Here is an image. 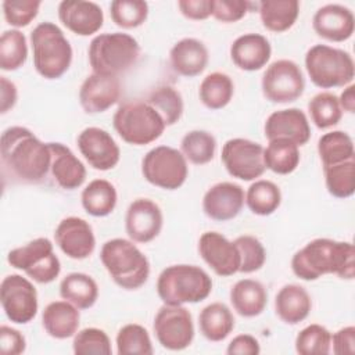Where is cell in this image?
Instances as JSON below:
<instances>
[{"label":"cell","mask_w":355,"mask_h":355,"mask_svg":"<svg viewBox=\"0 0 355 355\" xmlns=\"http://www.w3.org/2000/svg\"><path fill=\"white\" fill-rule=\"evenodd\" d=\"M214 0H179L178 7L183 17L193 21H202L212 15Z\"/></svg>","instance_id":"obj_51"},{"label":"cell","mask_w":355,"mask_h":355,"mask_svg":"<svg viewBox=\"0 0 355 355\" xmlns=\"http://www.w3.org/2000/svg\"><path fill=\"white\" fill-rule=\"evenodd\" d=\"M208 49L194 37L180 39L169 51L172 69L186 78H194L204 72L208 64Z\"/></svg>","instance_id":"obj_26"},{"label":"cell","mask_w":355,"mask_h":355,"mask_svg":"<svg viewBox=\"0 0 355 355\" xmlns=\"http://www.w3.org/2000/svg\"><path fill=\"white\" fill-rule=\"evenodd\" d=\"M33 67L44 79H58L71 67L72 47L54 22H42L31 32Z\"/></svg>","instance_id":"obj_5"},{"label":"cell","mask_w":355,"mask_h":355,"mask_svg":"<svg viewBox=\"0 0 355 355\" xmlns=\"http://www.w3.org/2000/svg\"><path fill=\"white\" fill-rule=\"evenodd\" d=\"M110 14L116 26L133 29L146 22L148 4L143 0H114L110 4Z\"/></svg>","instance_id":"obj_44"},{"label":"cell","mask_w":355,"mask_h":355,"mask_svg":"<svg viewBox=\"0 0 355 355\" xmlns=\"http://www.w3.org/2000/svg\"><path fill=\"white\" fill-rule=\"evenodd\" d=\"M272 55L269 40L259 33H244L230 46L233 64L243 71H258L263 68Z\"/></svg>","instance_id":"obj_25"},{"label":"cell","mask_w":355,"mask_h":355,"mask_svg":"<svg viewBox=\"0 0 355 355\" xmlns=\"http://www.w3.org/2000/svg\"><path fill=\"white\" fill-rule=\"evenodd\" d=\"M76 144L86 162L97 171H110L115 168L121 158V150L114 137L104 129L89 126L83 129Z\"/></svg>","instance_id":"obj_15"},{"label":"cell","mask_w":355,"mask_h":355,"mask_svg":"<svg viewBox=\"0 0 355 355\" xmlns=\"http://www.w3.org/2000/svg\"><path fill=\"white\" fill-rule=\"evenodd\" d=\"M25 348L26 341L19 330L7 324L0 326V351L3 355H19Z\"/></svg>","instance_id":"obj_50"},{"label":"cell","mask_w":355,"mask_h":355,"mask_svg":"<svg viewBox=\"0 0 355 355\" xmlns=\"http://www.w3.org/2000/svg\"><path fill=\"white\" fill-rule=\"evenodd\" d=\"M252 3L245 0H214L212 17L225 24H233L244 18Z\"/></svg>","instance_id":"obj_49"},{"label":"cell","mask_w":355,"mask_h":355,"mask_svg":"<svg viewBox=\"0 0 355 355\" xmlns=\"http://www.w3.org/2000/svg\"><path fill=\"white\" fill-rule=\"evenodd\" d=\"M146 101L161 115L166 126L175 125L183 115L184 104L182 94L169 85L154 89Z\"/></svg>","instance_id":"obj_38"},{"label":"cell","mask_w":355,"mask_h":355,"mask_svg":"<svg viewBox=\"0 0 355 355\" xmlns=\"http://www.w3.org/2000/svg\"><path fill=\"white\" fill-rule=\"evenodd\" d=\"M312 309V300L305 287L300 284L283 286L275 297V312L287 324H298L305 320Z\"/></svg>","instance_id":"obj_28"},{"label":"cell","mask_w":355,"mask_h":355,"mask_svg":"<svg viewBox=\"0 0 355 355\" xmlns=\"http://www.w3.org/2000/svg\"><path fill=\"white\" fill-rule=\"evenodd\" d=\"M28 58V43L25 35L18 29L4 31L0 37V68L17 71Z\"/></svg>","instance_id":"obj_41"},{"label":"cell","mask_w":355,"mask_h":355,"mask_svg":"<svg viewBox=\"0 0 355 355\" xmlns=\"http://www.w3.org/2000/svg\"><path fill=\"white\" fill-rule=\"evenodd\" d=\"M116 352L119 355H151L153 344L146 327L129 323L119 329L116 334Z\"/></svg>","instance_id":"obj_43"},{"label":"cell","mask_w":355,"mask_h":355,"mask_svg":"<svg viewBox=\"0 0 355 355\" xmlns=\"http://www.w3.org/2000/svg\"><path fill=\"white\" fill-rule=\"evenodd\" d=\"M72 351L76 355H89V354H100V355H111V341L107 333L97 327H86L73 336Z\"/></svg>","instance_id":"obj_46"},{"label":"cell","mask_w":355,"mask_h":355,"mask_svg":"<svg viewBox=\"0 0 355 355\" xmlns=\"http://www.w3.org/2000/svg\"><path fill=\"white\" fill-rule=\"evenodd\" d=\"M40 6L42 1L39 0H4L1 8L8 25L24 28L36 18Z\"/></svg>","instance_id":"obj_48"},{"label":"cell","mask_w":355,"mask_h":355,"mask_svg":"<svg viewBox=\"0 0 355 355\" xmlns=\"http://www.w3.org/2000/svg\"><path fill=\"white\" fill-rule=\"evenodd\" d=\"M230 302L233 309L243 318H255L261 315L268 304L265 286L254 279H241L230 288Z\"/></svg>","instance_id":"obj_29"},{"label":"cell","mask_w":355,"mask_h":355,"mask_svg":"<svg viewBox=\"0 0 355 355\" xmlns=\"http://www.w3.org/2000/svg\"><path fill=\"white\" fill-rule=\"evenodd\" d=\"M153 329L158 343L169 351L186 349L194 338L193 318L183 305L164 304L155 313Z\"/></svg>","instance_id":"obj_12"},{"label":"cell","mask_w":355,"mask_h":355,"mask_svg":"<svg viewBox=\"0 0 355 355\" xmlns=\"http://www.w3.org/2000/svg\"><path fill=\"white\" fill-rule=\"evenodd\" d=\"M112 125L118 136L132 146H146L155 141L166 128L161 115L143 100L121 104L114 114Z\"/></svg>","instance_id":"obj_7"},{"label":"cell","mask_w":355,"mask_h":355,"mask_svg":"<svg viewBox=\"0 0 355 355\" xmlns=\"http://www.w3.org/2000/svg\"><path fill=\"white\" fill-rule=\"evenodd\" d=\"M293 273L306 282L324 275L352 280L355 276V250L349 241L315 239L291 258Z\"/></svg>","instance_id":"obj_2"},{"label":"cell","mask_w":355,"mask_h":355,"mask_svg":"<svg viewBox=\"0 0 355 355\" xmlns=\"http://www.w3.org/2000/svg\"><path fill=\"white\" fill-rule=\"evenodd\" d=\"M244 202L245 193L240 184L219 182L205 191L202 197V211L212 220L226 222L240 214Z\"/></svg>","instance_id":"obj_19"},{"label":"cell","mask_w":355,"mask_h":355,"mask_svg":"<svg viewBox=\"0 0 355 355\" xmlns=\"http://www.w3.org/2000/svg\"><path fill=\"white\" fill-rule=\"evenodd\" d=\"M198 252L218 276L227 277L239 272L240 254L236 244L218 232H205L201 234Z\"/></svg>","instance_id":"obj_17"},{"label":"cell","mask_w":355,"mask_h":355,"mask_svg":"<svg viewBox=\"0 0 355 355\" xmlns=\"http://www.w3.org/2000/svg\"><path fill=\"white\" fill-rule=\"evenodd\" d=\"M234 94V83L227 73L211 72L200 83L198 97L209 110L225 108Z\"/></svg>","instance_id":"obj_35"},{"label":"cell","mask_w":355,"mask_h":355,"mask_svg":"<svg viewBox=\"0 0 355 355\" xmlns=\"http://www.w3.org/2000/svg\"><path fill=\"white\" fill-rule=\"evenodd\" d=\"M261 352L259 341L251 334H239L227 345L229 355H258Z\"/></svg>","instance_id":"obj_53"},{"label":"cell","mask_w":355,"mask_h":355,"mask_svg":"<svg viewBox=\"0 0 355 355\" xmlns=\"http://www.w3.org/2000/svg\"><path fill=\"white\" fill-rule=\"evenodd\" d=\"M118 201L115 186L105 179L92 180L80 194V202L83 209L96 218L110 215Z\"/></svg>","instance_id":"obj_33"},{"label":"cell","mask_w":355,"mask_h":355,"mask_svg":"<svg viewBox=\"0 0 355 355\" xmlns=\"http://www.w3.org/2000/svg\"><path fill=\"white\" fill-rule=\"evenodd\" d=\"M103 266L114 283L125 290L140 288L150 276V262L135 241L111 239L100 251Z\"/></svg>","instance_id":"obj_3"},{"label":"cell","mask_w":355,"mask_h":355,"mask_svg":"<svg viewBox=\"0 0 355 355\" xmlns=\"http://www.w3.org/2000/svg\"><path fill=\"white\" fill-rule=\"evenodd\" d=\"M258 11L263 28L282 33L295 24L300 3L297 0H262L258 3Z\"/></svg>","instance_id":"obj_31"},{"label":"cell","mask_w":355,"mask_h":355,"mask_svg":"<svg viewBox=\"0 0 355 355\" xmlns=\"http://www.w3.org/2000/svg\"><path fill=\"white\" fill-rule=\"evenodd\" d=\"M338 103L343 111L354 114L355 111V86L348 85L338 97Z\"/></svg>","instance_id":"obj_55"},{"label":"cell","mask_w":355,"mask_h":355,"mask_svg":"<svg viewBox=\"0 0 355 355\" xmlns=\"http://www.w3.org/2000/svg\"><path fill=\"white\" fill-rule=\"evenodd\" d=\"M312 28L318 36L329 42H345L354 33L355 18L348 7L326 4L313 14Z\"/></svg>","instance_id":"obj_23"},{"label":"cell","mask_w":355,"mask_h":355,"mask_svg":"<svg viewBox=\"0 0 355 355\" xmlns=\"http://www.w3.org/2000/svg\"><path fill=\"white\" fill-rule=\"evenodd\" d=\"M198 326L208 341H223L234 329V316L226 304L212 302L201 309Z\"/></svg>","instance_id":"obj_30"},{"label":"cell","mask_w":355,"mask_h":355,"mask_svg":"<svg viewBox=\"0 0 355 355\" xmlns=\"http://www.w3.org/2000/svg\"><path fill=\"white\" fill-rule=\"evenodd\" d=\"M262 93L266 100L277 104L293 103L300 98L305 89L301 68L291 60L273 61L262 75Z\"/></svg>","instance_id":"obj_11"},{"label":"cell","mask_w":355,"mask_h":355,"mask_svg":"<svg viewBox=\"0 0 355 355\" xmlns=\"http://www.w3.org/2000/svg\"><path fill=\"white\" fill-rule=\"evenodd\" d=\"M333 352L336 355H352L355 352V327L345 326L331 336Z\"/></svg>","instance_id":"obj_52"},{"label":"cell","mask_w":355,"mask_h":355,"mask_svg":"<svg viewBox=\"0 0 355 355\" xmlns=\"http://www.w3.org/2000/svg\"><path fill=\"white\" fill-rule=\"evenodd\" d=\"M301 161L300 148L287 139L269 140L263 148L265 168L277 175H288L294 172Z\"/></svg>","instance_id":"obj_34"},{"label":"cell","mask_w":355,"mask_h":355,"mask_svg":"<svg viewBox=\"0 0 355 355\" xmlns=\"http://www.w3.org/2000/svg\"><path fill=\"white\" fill-rule=\"evenodd\" d=\"M18 100V90L14 82L8 80L6 76L0 78V112L6 114L14 105Z\"/></svg>","instance_id":"obj_54"},{"label":"cell","mask_w":355,"mask_h":355,"mask_svg":"<svg viewBox=\"0 0 355 355\" xmlns=\"http://www.w3.org/2000/svg\"><path fill=\"white\" fill-rule=\"evenodd\" d=\"M0 302L8 320L25 324L37 313V291L33 283L21 275H8L0 284Z\"/></svg>","instance_id":"obj_13"},{"label":"cell","mask_w":355,"mask_h":355,"mask_svg":"<svg viewBox=\"0 0 355 355\" xmlns=\"http://www.w3.org/2000/svg\"><path fill=\"white\" fill-rule=\"evenodd\" d=\"M61 24L75 35L90 36L97 33L104 22L101 7L94 1L64 0L58 4Z\"/></svg>","instance_id":"obj_21"},{"label":"cell","mask_w":355,"mask_h":355,"mask_svg":"<svg viewBox=\"0 0 355 355\" xmlns=\"http://www.w3.org/2000/svg\"><path fill=\"white\" fill-rule=\"evenodd\" d=\"M164 215L158 204L150 198H136L125 215V230L135 243H150L162 230Z\"/></svg>","instance_id":"obj_16"},{"label":"cell","mask_w":355,"mask_h":355,"mask_svg":"<svg viewBox=\"0 0 355 355\" xmlns=\"http://www.w3.org/2000/svg\"><path fill=\"white\" fill-rule=\"evenodd\" d=\"M245 204L252 214L268 216L280 207L282 191L279 186L270 180H255L245 191Z\"/></svg>","instance_id":"obj_37"},{"label":"cell","mask_w":355,"mask_h":355,"mask_svg":"<svg viewBox=\"0 0 355 355\" xmlns=\"http://www.w3.org/2000/svg\"><path fill=\"white\" fill-rule=\"evenodd\" d=\"M141 173L153 186L164 190H176L187 179V159L178 148L157 146L143 157Z\"/></svg>","instance_id":"obj_10"},{"label":"cell","mask_w":355,"mask_h":355,"mask_svg":"<svg viewBox=\"0 0 355 355\" xmlns=\"http://www.w3.org/2000/svg\"><path fill=\"white\" fill-rule=\"evenodd\" d=\"M80 313L78 308L62 300L53 301L46 305L42 313V324L46 333L57 340H65L76 334Z\"/></svg>","instance_id":"obj_27"},{"label":"cell","mask_w":355,"mask_h":355,"mask_svg":"<svg viewBox=\"0 0 355 355\" xmlns=\"http://www.w3.org/2000/svg\"><path fill=\"white\" fill-rule=\"evenodd\" d=\"M305 69L311 82L320 89L348 86L355 75L351 54L327 44H315L306 51Z\"/></svg>","instance_id":"obj_8"},{"label":"cell","mask_w":355,"mask_h":355,"mask_svg":"<svg viewBox=\"0 0 355 355\" xmlns=\"http://www.w3.org/2000/svg\"><path fill=\"white\" fill-rule=\"evenodd\" d=\"M51 153L50 175L54 182L65 190H75L86 180V166L62 143H49Z\"/></svg>","instance_id":"obj_24"},{"label":"cell","mask_w":355,"mask_h":355,"mask_svg":"<svg viewBox=\"0 0 355 355\" xmlns=\"http://www.w3.org/2000/svg\"><path fill=\"white\" fill-rule=\"evenodd\" d=\"M327 191L336 198H348L355 191V158L323 166Z\"/></svg>","instance_id":"obj_40"},{"label":"cell","mask_w":355,"mask_h":355,"mask_svg":"<svg viewBox=\"0 0 355 355\" xmlns=\"http://www.w3.org/2000/svg\"><path fill=\"white\" fill-rule=\"evenodd\" d=\"M54 240L58 248L72 259H85L96 248V237L90 223L78 216L64 218L55 227Z\"/></svg>","instance_id":"obj_18"},{"label":"cell","mask_w":355,"mask_h":355,"mask_svg":"<svg viewBox=\"0 0 355 355\" xmlns=\"http://www.w3.org/2000/svg\"><path fill=\"white\" fill-rule=\"evenodd\" d=\"M7 262L39 284L54 282L61 272V262L54 254L53 243L47 237H39L22 247L11 250Z\"/></svg>","instance_id":"obj_9"},{"label":"cell","mask_w":355,"mask_h":355,"mask_svg":"<svg viewBox=\"0 0 355 355\" xmlns=\"http://www.w3.org/2000/svg\"><path fill=\"white\" fill-rule=\"evenodd\" d=\"M331 349V333L322 324H309L295 337V351L300 355H326Z\"/></svg>","instance_id":"obj_45"},{"label":"cell","mask_w":355,"mask_h":355,"mask_svg":"<svg viewBox=\"0 0 355 355\" xmlns=\"http://www.w3.org/2000/svg\"><path fill=\"white\" fill-rule=\"evenodd\" d=\"M60 295L62 300L73 304L78 309H89L98 298V286L92 276L73 272L61 280Z\"/></svg>","instance_id":"obj_32"},{"label":"cell","mask_w":355,"mask_h":355,"mask_svg":"<svg viewBox=\"0 0 355 355\" xmlns=\"http://www.w3.org/2000/svg\"><path fill=\"white\" fill-rule=\"evenodd\" d=\"M265 137L287 139L298 147L304 146L311 139V126L305 112L300 108H286L272 112L265 122Z\"/></svg>","instance_id":"obj_22"},{"label":"cell","mask_w":355,"mask_h":355,"mask_svg":"<svg viewBox=\"0 0 355 355\" xmlns=\"http://www.w3.org/2000/svg\"><path fill=\"white\" fill-rule=\"evenodd\" d=\"M308 111L313 125L319 129H327L337 125L343 116L338 97L330 92L315 94L308 103Z\"/></svg>","instance_id":"obj_42"},{"label":"cell","mask_w":355,"mask_h":355,"mask_svg":"<svg viewBox=\"0 0 355 355\" xmlns=\"http://www.w3.org/2000/svg\"><path fill=\"white\" fill-rule=\"evenodd\" d=\"M87 55L94 73L118 76L137 62L140 44L123 32L100 33L92 39Z\"/></svg>","instance_id":"obj_6"},{"label":"cell","mask_w":355,"mask_h":355,"mask_svg":"<svg viewBox=\"0 0 355 355\" xmlns=\"http://www.w3.org/2000/svg\"><path fill=\"white\" fill-rule=\"evenodd\" d=\"M121 82L118 76L90 73L79 89V104L86 114H100L118 103Z\"/></svg>","instance_id":"obj_20"},{"label":"cell","mask_w":355,"mask_h":355,"mask_svg":"<svg viewBox=\"0 0 355 355\" xmlns=\"http://www.w3.org/2000/svg\"><path fill=\"white\" fill-rule=\"evenodd\" d=\"M318 154L323 166L352 159L355 158L352 137L343 130L327 132L318 140Z\"/></svg>","instance_id":"obj_36"},{"label":"cell","mask_w":355,"mask_h":355,"mask_svg":"<svg viewBox=\"0 0 355 355\" xmlns=\"http://www.w3.org/2000/svg\"><path fill=\"white\" fill-rule=\"evenodd\" d=\"M220 159L230 176L247 182L261 178L266 171L263 147L243 137L227 140L222 147Z\"/></svg>","instance_id":"obj_14"},{"label":"cell","mask_w":355,"mask_h":355,"mask_svg":"<svg viewBox=\"0 0 355 355\" xmlns=\"http://www.w3.org/2000/svg\"><path fill=\"white\" fill-rule=\"evenodd\" d=\"M240 254V273H252L259 270L266 261L263 244L254 236L243 234L233 241Z\"/></svg>","instance_id":"obj_47"},{"label":"cell","mask_w":355,"mask_h":355,"mask_svg":"<svg viewBox=\"0 0 355 355\" xmlns=\"http://www.w3.org/2000/svg\"><path fill=\"white\" fill-rule=\"evenodd\" d=\"M212 291V279L197 265H171L157 280V294L166 305L196 304Z\"/></svg>","instance_id":"obj_4"},{"label":"cell","mask_w":355,"mask_h":355,"mask_svg":"<svg viewBox=\"0 0 355 355\" xmlns=\"http://www.w3.org/2000/svg\"><path fill=\"white\" fill-rule=\"evenodd\" d=\"M0 154L3 172L12 182L37 184L50 173L49 143H43L28 128H7L1 133Z\"/></svg>","instance_id":"obj_1"},{"label":"cell","mask_w":355,"mask_h":355,"mask_svg":"<svg viewBox=\"0 0 355 355\" xmlns=\"http://www.w3.org/2000/svg\"><path fill=\"white\" fill-rule=\"evenodd\" d=\"M216 140L207 130L187 132L180 141V151L194 165H205L214 159Z\"/></svg>","instance_id":"obj_39"}]
</instances>
